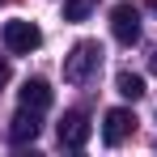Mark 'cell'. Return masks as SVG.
I'll use <instances>...</instances> for the list:
<instances>
[{"label": "cell", "mask_w": 157, "mask_h": 157, "mask_svg": "<svg viewBox=\"0 0 157 157\" xmlns=\"http://www.w3.org/2000/svg\"><path fill=\"white\" fill-rule=\"evenodd\" d=\"M98 64H102V47L94 38H81L77 47L64 55V81L68 85H85V81L98 72Z\"/></svg>", "instance_id": "1"}, {"label": "cell", "mask_w": 157, "mask_h": 157, "mask_svg": "<svg viewBox=\"0 0 157 157\" xmlns=\"http://www.w3.org/2000/svg\"><path fill=\"white\" fill-rule=\"evenodd\" d=\"M110 34H115L119 43H128V47H132V43L140 38V9L128 4V0L115 4V9H110Z\"/></svg>", "instance_id": "3"}, {"label": "cell", "mask_w": 157, "mask_h": 157, "mask_svg": "<svg viewBox=\"0 0 157 157\" xmlns=\"http://www.w3.org/2000/svg\"><path fill=\"white\" fill-rule=\"evenodd\" d=\"M94 0H64V21H85Z\"/></svg>", "instance_id": "9"}, {"label": "cell", "mask_w": 157, "mask_h": 157, "mask_svg": "<svg viewBox=\"0 0 157 157\" xmlns=\"http://www.w3.org/2000/svg\"><path fill=\"white\" fill-rule=\"evenodd\" d=\"M153 72H157V51H153Z\"/></svg>", "instance_id": "11"}, {"label": "cell", "mask_w": 157, "mask_h": 157, "mask_svg": "<svg viewBox=\"0 0 157 157\" xmlns=\"http://www.w3.org/2000/svg\"><path fill=\"white\" fill-rule=\"evenodd\" d=\"M94 136V123H89V115H81V110H68L64 119H59V144L64 149H85V140Z\"/></svg>", "instance_id": "4"}, {"label": "cell", "mask_w": 157, "mask_h": 157, "mask_svg": "<svg viewBox=\"0 0 157 157\" xmlns=\"http://www.w3.org/2000/svg\"><path fill=\"white\" fill-rule=\"evenodd\" d=\"M115 89H119L123 98H132V102H136V98H144V77H140V72H128V68H123V72L115 77Z\"/></svg>", "instance_id": "8"}, {"label": "cell", "mask_w": 157, "mask_h": 157, "mask_svg": "<svg viewBox=\"0 0 157 157\" xmlns=\"http://www.w3.org/2000/svg\"><path fill=\"white\" fill-rule=\"evenodd\" d=\"M17 102L26 106V110H38V115H43V110L51 106V85H47L43 77H30L26 85L17 89Z\"/></svg>", "instance_id": "6"}, {"label": "cell", "mask_w": 157, "mask_h": 157, "mask_svg": "<svg viewBox=\"0 0 157 157\" xmlns=\"http://www.w3.org/2000/svg\"><path fill=\"white\" fill-rule=\"evenodd\" d=\"M9 77H13V68H9V59H0V85H9Z\"/></svg>", "instance_id": "10"}, {"label": "cell", "mask_w": 157, "mask_h": 157, "mask_svg": "<svg viewBox=\"0 0 157 157\" xmlns=\"http://www.w3.org/2000/svg\"><path fill=\"white\" fill-rule=\"evenodd\" d=\"M0 38H4V47H9L13 55H30V51H38L43 30L34 26V21H26V17H13V21H4Z\"/></svg>", "instance_id": "2"}, {"label": "cell", "mask_w": 157, "mask_h": 157, "mask_svg": "<svg viewBox=\"0 0 157 157\" xmlns=\"http://www.w3.org/2000/svg\"><path fill=\"white\" fill-rule=\"evenodd\" d=\"M9 140L13 144H34L38 140V110H17L13 115V123H9Z\"/></svg>", "instance_id": "7"}, {"label": "cell", "mask_w": 157, "mask_h": 157, "mask_svg": "<svg viewBox=\"0 0 157 157\" xmlns=\"http://www.w3.org/2000/svg\"><path fill=\"white\" fill-rule=\"evenodd\" d=\"M132 132H136V115L132 110H123V106L106 110V123H102V140L106 144H123Z\"/></svg>", "instance_id": "5"}]
</instances>
